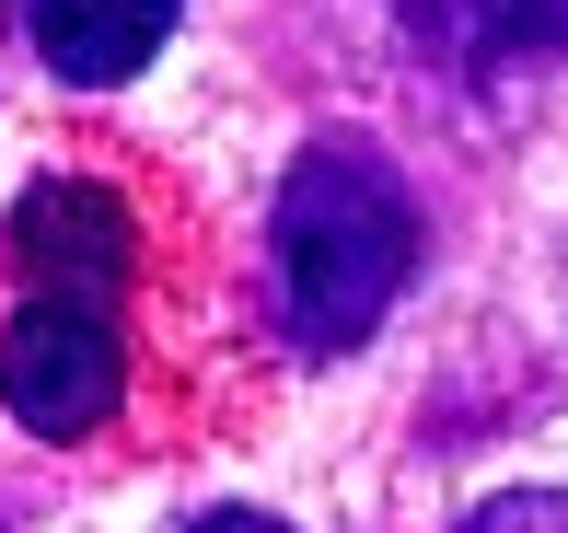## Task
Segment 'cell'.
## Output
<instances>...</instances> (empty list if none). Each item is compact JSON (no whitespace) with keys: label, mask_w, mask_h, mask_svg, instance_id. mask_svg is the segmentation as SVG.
Returning a JSON list of instances; mask_svg holds the SVG:
<instances>
[{"label":"cell","mask_w":568,"mask_h":533,"mask_svg":"<svg viewBox=\"0 0 568 533\" xmlns=\"http://www.w3.org/2000/svg\"><path fill=\"white\" fill-rule=\"evenodd\" d=\"M278 314H291L302 360H348L383 314H395L406 267H418V197L372 140H314L278 186Z\"/></svg>","instance_id":"1"},{"label":"cell","mask_w":568,"mask_h":533,"mask_svg":"<svg viewBox=\"0 0 568 533\" xmlns=\"http://www.w3.org/2000/svg\"><path fill=\"white\" fill-rule=\"evenodd\" d=\"M128 394V337L116 314H82V301H23L12 337H0V406L47 441H82L105 429Z\"/></svg>","instance_id":"2"},{"label":"cell","mask_w":568,"mask_h":533,"mask_svg":"<svg viewBox=\"0 0 568 533\" xmlns=\"http://www.w3.org/2000/svg\"><path fill=\"white\" fill-rule=\"evenodd\" d=\"M128 256H140V221H128L93 174H47V186H23V209H12L23 301H82V314H116Z\"/></svg>","instance_id":"3"},{"label":"cell","mask_w":568,"mask_h":533,"mask_svg":"<svg viewBox=\"0 0 568 533\" xmlns=\"http://www.w3.org/2000/svg\"><path fill=\"white\" fill-rule=\"evenodd\" d=\"M12 12H23V35H36V59L59 70V82L105 93L128 70H151V47L174 35L186 0H12Z\"/></svg>","instance_id":"4"},{"label":"cell","mask_w":568,"mask_h":533,"mask_svg":"<svg viewBox=\"0 0 568 533\" xmlns=\"http://www.w3.org/2000/svg\"><path fill=\"white\" fill-rule=\"evenodd\" d=\"M406 12L464 82H499V70H534L568 47V0H406Z\"/></svg>","instance_id":"5"},{"label":"cell","mask_w":568,"mask_h":533,"mask_svg":"<svg viewBox=\"0 0 568 533\" xmlns=\"http://www.w3.org/2000/svg\"><path fill=\"white\" fill-rule=\"evenodd\" d=\"M464 533H568V488H510L487 511H464Z\"/></svg>","instance_id":"6"},{"label":"cell","mask_w":568,"mask_h":533,"mask_svg":"<svg viewBox=\"0 0 568 533\" xmlns=\"http://www.w3.org/2000/svg\"><path fill=\"white\" fill-rule=\"evenodd\" d=\"M197 533H291V522H267V511H210Z\"/></svg>","instance_id":"7"}]
</instances>
